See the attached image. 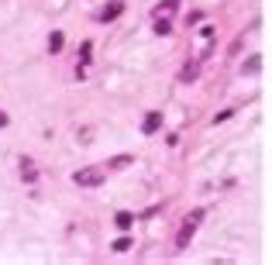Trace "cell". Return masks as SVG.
<instances>
[{"instance_id":"obj_12","label":"cell","mask_w":272,"mask_h":265,"mask_svg":"<svg viewBox=\"0 0 272 265\" xmlns=\"http://www.w3.org/2000/svg\"><path fill=\"white\" fill-rule=\"evenodd\" d=\"M131 248V238H117L114 241V251H128Z\"/></svg>"},{"instance_id":"obj_5","label":"cell","mask_w":272,"mask_h":265,"mask_svg":"<svg viewBox=\"0 0 272 265\" xmlns=\"http://www.w3.org/2000/svg\"><path fill=\"white\" fill-rule=\"evenodd\" d=\"M176 4H179V0H162V4L155 7V18H166V14H173Z\"/></svg>"},{"instance_id":"obj_2","label":"cell","mask_w":272,"mask_h":265,"mask_svg":"<svg viewBox=\"0 0 272 265\" xmlns=\"http://www.w3.org/2000/svg\"><path fill=\"white\" fill-rule=\"evenodd\" d=\"M158 128H162V111H148V114H145V121H141V131L155 134Z\"/></svg>"},{"instance_id":"obj_4","label":"cell","mask_w":272,"mask_h":265,"mask_svg":"<svg viewBox=\"0 0 272 265\" xmlns=\"http://www.w3.org/2000/svg\"><path fill=\"white\" fill-rule=\"evenodd\" d=\"M121 11H124V4H121V0H114V4H107V7L100 11V21H114V18H121Z\"/></svg>"},{"instance_id":"obj_3","label":"cell","mask_w":272,"mask_h":265,"mask_svg":"<svg viewBox=\"0 0 272 265\" xmlns=\"http://www.w3.org/2000/svg\"><path fill=\"white\" fill-rule=\"evenodd\" d=\"M193 231H196V224H193V221H183V231H179V238H176V248H186V245H190Z\"/></svg>"},{"instance_id":"obj_7","label":"cell","mask_w":272,"mask_h":265,"mask_svg":"<svg viewBox=\"0 0 272 265\" xmlns=\"http://www.w3.org/2000/svg\"><path fill=\"white\" fill-rule=\"evenodd\" d=\"M258 69H262V59H258V56H252L248 62H245V73H248V76H255Z\"/></svg>"},{"instance_id":"obj_14","label":"cell","mask_w":272,"mask_h":265,"mask_svg":"<svg viewBox=\"0 0 272 265\" xmlns=\"http://www.w3.org/2000/svg\"><path fill=\"white\" fill-rule=\"evenodd\" d=\"M0 128H7V114L0 111Z\"/></svg>"},{"instance_id":"obj_13","label":"cell","mask_w":272,"mask_h":265,"mask_svg":"<svg viewBox=\"0 0 272 265\" xmlns=\"http://www.w3.org/2000/svg\"><path fill=\"white\" fill-rule=\"evenodd\" d=\"M90 48H93V41H83V48H79V59L83 62H90Z\"/></svg>"},{"instance_id":"obj_9","label":"cell","mask_w":272,"mask_h":265,"mask_svg":"<svg viewBox=\"0 0 272 265\" xmlns=\"http://www.w3.org/2000/svg\"><path fill=\"white\" fill-rule=\"evenodd\" d=\"M62 48V31H52V38H48V52H59Z\"/></svg>"},{"instance_id":"obj_8","label":"cell","mask_w":272,"mask_h":265,"mask_svg":"<svg viewBox=\"0 0 272 265\" xmlns=\"http://www.w3.org/2000/svg\"><path fill=\"white\" fill-rule=\"evenodd\" d=\"M131 162H135L131 155H117V158H111V162H107V166H114V169H124V166H131Z\"/></svg>"},{"instance_id":"obj_10","label":"cell","mask_w":272,"mask_h":265,"mask_svg":"<svg viewBox=\"0 0 272 265\" xmlns=\"http://www.w3.org/2000/svg\"><path fill=\"white\" fill-rule=\"evenodd\" d=\"M173 28H169V18H158L155 21V35H169Z\"/></svg>"},{"instance_id":"obj_1","label":"cell","mask_w":272,"mask_h":265,"mask_svg":"<svg viewBox=\"0 0 272 265\" xmlns=\"http://www.w3.org/2000/svg\"><path fill=\"white\" fill-rule=\"evenodd\" d=\"M73 183L76 186H100L103 183V169H79V172H73Z\"/></svg>"},{"instance_id":"obj_11","label":"cell","mask_w":272,"mask_h":265,"mask_svg":"<svg viewBox=\"0 0 272 265\" xmlns=\"http://www.w3.org/2000/svg\"><path fill=\"white\" fill-rule=\"evenodd\" d=\"M190 79H196V66H186V69L179 73V83H190Z\"/></svg>"},{"instance_id":"obj_6","label":"cell","mask_w":272,"mask_h":265,"mask_svg":"<svg viewBox=\"0 0 272 265\" xmlns=\"http://www.w3.org/2000/svg\"><path fill=\"white\" fill-rule=\"evenodd\" d=\"M114 224L121 227V231H131V224H135V217H131V214H117V217H114Z\"/></svg>"}]
</instances>
